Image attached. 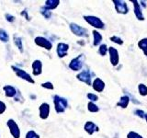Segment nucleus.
Instances as JSON below:
<instances>
[{
	"mask_svg": "<svg viewBox=\"0 0 147 138\" xmlns=\"http://www.w3.org/2000/svg\"><path fill=\"white\" fill-rule=\"evenodd\" d=\"M138 90L141 96H147V87L144 84H139L138 86Z\"/></svg>",
	"mask_w": 147,
	"mask_h": 138,
	"instance_id": "25",
	"label": "nucleus"
},
{
	"mask_svg": "<svg viewBox=\"0 0 147 138\" xmlns=\"http://www.w3.org/2000/svg\"><path fill=\"white\" fill-rule=\"evenodd\" d=\"M39 110H40V117L43 120L47 119L50 113V105L44 102L40 106Z\"/></svg>",
	"mask_w": 147,
	"mask_h": 138,
	"instance_id": "12",
	"label": "nucleus"
},
{
	"mask_svg": "<svg viewBox=\"0 0 147 138\" xmlns=\"http://www.w3.org/2000/svg\"><path fill=\"white\" fill-rule=\"evenodd\" d=\"M85 20L96 29H104V23L99 18L95 16H84Z\"/></svg>",
	"mask_w": 147,
	"mask_h": 138,
	"instance_id": "3",
	"label": "nucleus"
},
{
	"mask_svg": "<svg viewBox=\"0 0 147 138\" xmlns=\"http://www.w3.org/2000/svg\"><path fill=\"white\" fill-rule=\"evenodd\" d=\"M134 113L137 115V116H139L140 118H144L145 117V113H144V110H135Z\"/></svg>",
	"mask_w": 147,
	"mask_h": 138,
	"instance_id": "33",
	"label": "nucleus"
},
{
	"mask_svg": "<svg viewBox=\"0 0 147 138\" xmlns=\"http://www.w3.org/2000/svg\"><path fill=\"white\" fill-rule=\"evenodd\" d=\"M130 100H131V99H130V97L125 95V96L121 97V99H119V101L117 103V105L119 106V107L123 108V109H125V108L128 107L129 103H130Z\"/></svg>",
	"mask_w": 147,
	"mask_h": 138,
	"instance_id": "18",
	"label": "nucleus"
},
{
	"mask_svg": "<svg viewBox=\"0 0 147 138\" xmlns=\"http://www.w3.org/2000/svg\"><path fill=\"white\" fill-rule=\"evenodd\" d=\"M3 90L5 91V94H6L7 97H8V98H12V97H15L16 94H17V90L14 87L12 86H5L3 87Z\"/></svg>",
	"mask_w": 147,
	"mask_h": 138,
	"instance_id": "17",
	"label": "nucleus"
},
{
	"mask_svg": "<svg viewBox=\"0 0 147 138\" xmlns=\"http://www.w3.org/2000/svg\"><path fill=\"white\" fill-rule=\"evenodd\" d=\"M69 49V45L63 43H60L57 45V54L60 58H63L67 55V52Z\"/></svg>",
	"mask_w": 147,
	"mask_h": 138,
	"instance_id": "11",
	"label": "nucleus"
},
{
	"mask_svg": "<svg viewBox=\"0 0 147 138\" xmlns=\"http://www.w3.org/2000/svg\"><path fill=\"white\" fill-rule=\"evenodd\" d=\"M107 52H108L107 45H106V44H101L99 46V49H98V53H100V55L104 56V55H106V53H107Z\"/></svg>",
	"mask_w": 147,
	"mask_h": 138,
	"instance_id": "27",
	"label": "nucleus"
},
{
	"mask_svg": "<svg viewBox=\"0 0 147 138\" xmlns=\"http://www.w3.org/2000/svg\"><path fill=\"white\" fill-rule=\"evenodd\" d=\"M141 3L142 4V7H146V5H145V2H142V1Z\"/></svg>",
	"mask_w": 147,
	"mask_h": 138,
	"instance_id": "37",
	"label": "nucleus"
},
{
	"mask_svg": "<svg viewBox=\"0 0 147 138\" xmlns=\"http://www.w3.org/2000/svg\"><path fill=\"white\" fill-rule=\"evenodd\" d=\"M40 13L42 14L45 18H50L51 16H52V12H51V10H49V9L46 8L45 7H42L40 8Z\"/></svg>",
	"mask_w": 147,
	"mask_h": 138,
	"instance_id": "26",
	"label": "nucleus"
},
{
	"mask_svg": "<svg viewBox=\"0 0 147 138\" xmlns=\"http://www.w3.org/2000/svg\"><path fill=\"white\" fill-rule=\"evenodd\" d=\"M144 118H145V120H146V122H147V113H145V117H144Z\"/></svg>",
	"mask_w": 147,
	"mask_h": 138,
	"instance_id": "38",
	"label": "nucleus"
},
{
	"mask_svg": "<svg viewBox=\"0 0 147 138\" xmlns=\"http://www.w3.org/2000/svg\"><path fill=\"white\" fill-rule=\"evenodd\" d=\"M77 79L80 80L82 82L86 83V84L87 85H91V79H92V75L89 70H84L82 71L81 73H79L78 75L76 76Z\"/></svg>",
	"mask_w": 147,
	"mask_h": 138,
	"instance_id": "9",
	"label": "nucleus"
},
{
	"mask_svg": "<svg viewBox=\"0 0 147 138\" xmlns=\"http://www.w3.org/2000/svg\"><path fill=\"white\" fill-rule=\"evenodd\" d=\"M53 103H54V108L57 113H62L64 112V110H66L68 106V101L66 99L62 98L58 95H55L53 97Z\"/></svg>",
	"mask_w": 147,
	"mask_h": 138,
	"instance_id": "1",
	"label": "nucleus"
},
{
	"mask_svg": "<svg viewBox=\"0 0 147 138\" xmlns=\"http://www.w3.org/2000/svg\"><path fill=\"white\" fill-rule=\"evenodd\" d=\"M115 9L117 10L118 13L119 14H127L129 11V8L127 4L124 1H121V0H113Z\"/></svg>",
	"mask_w": 147,
	"mask_h": 138,
	"instance_id": "8",
	"label": "nucleus"
},
{
	"mask_svg": "<svg viewBox=\"0 0 147 138\" xmlns=\"http://www.w3.org/2000/svg\"><path fill=\"white\" fill-rule=\"evenodd\" d=\"M26 138H40V136L34 131H29L26 135Z\"/></svg>",
	"mask_w": 147,
	"mask_h": 138,
	"instance_id": "30",
	"label": "nucleus"
},
{
	"mask_svg": "<svg viewBox=\"0 0 147 138\" xmlns=\"http://www.w3.org/2000/svg\"><path fill=\"white\" fill-rule=\"evenodd\" d=\"M133 3V7H134V14L137 18V20H144V14H142V11L141 9V7L139 3L137 1H134V0H132L131 1Z\"/></svg>",
	"mask_w": 147,
	"mask_h": 138,
	"instance_id": "15",
	"label": "nucleus"
},
{
	"mask_svg": "<svg viewBox=\"0 0 147 138\" xmlns=\"http://www.w3.org/2000/svg\"><path fill=\"white\" fill-rule=\"evenodd\" d=\"M84 129L88 135H93L95 132H98L99 130L98 127L92 122H86L84 126Z\"/></svg>",
	"mask_w": 147,
	"mask_h": 138,
	"instance_id": "14",
	"label": "nucleus"
},
{
	"mask_svg": "<svg viewBox=\"0 0 147 138\" xmlns=\"http://www.w3.org/2000/svg\"><path fill=\"white\" fill-rule=\"evenodd\" d=\"M84 62H85V55L80 54V55H78L77 57L74 58L72 60V61L70 62V64H69V67H70L74 71H78L83 67Z\"/></svg>",
	"mask_w": 147,
	"mask_h": 138,
	"instance_id": "2",
	"label": "nucleus"
},
{
	"mask_svg": "<svg viewBox=\"0 0 147 138\" xmlns=\"http://www.w3.org/2000/svg\"><path fill=\"white\" fill-rule=\"evenodd\" d=\"M110 41H113V43H118L119 45H121L123 43V41L121 38H119V37H118V36H112V37H110Z\"/></svg>",
	"mask_w": 147,
	"mask_h": 138,
	"instance_id": "28",
	"label": "nucleus"
},
{
	"mask_svg": "<svg viewBox=\"0 0 147 138\" xmlns=\"http://www.w3.org/2000/svg\"><path fill=\"white\" fill-rule=\"evenodd\" d=\"M87 98H88V99H90L91 102H94V101L98 100V97L96 96V94H93V93H88V94H87Z\"/></svg>",
	"mask_w": 147,
	"mask_h": 138,
	"instance_id": "31",
	"label": "nucleus"
},
{
	"mask_svg": "<svg viewBox=\"0 0 147 138\" xmlns=\"http://www.w3.org/2000/svg\"><path fill=\"white\" fill-rule=\"evenodd\" d=\"M6 18L8 22H13L14 20H15V17L10 15V14H6Z\"/></svg>",
	"mask_w": 147,
	"mask_h": 138,
	"instance_id": "35",
	"label": "nucleus"
},
{
	"mask_svg": "<svg viewBox=\"0 0 147 138\" xmlns=\"http://www.w3.org/2000/svg\"><path fill=\"white\" fill-rule=\"evenodd\" d=\"M93 37H94V41H93V44L94 46H98L101 43V41H102V35H101L98 31H96V30H93Z\"/></svg>",
	"mask_w": 147,
	"mask_h": 138,
	"instance_id": "20",
	"label": "nucleus"
},
{
	"mask_svg": "<svg viewBox=\"0 0 147 138\" xmlns=\"http://www.w3.org/2000/svg\"><path fill=\"white\" fill-rule=\"evenodd\" d=\"M14 43H15L16 46L18 48L20 53H23V45H22V40L20 37H18L17 35L14 36Z\"/></svg>",
	"mask_w": 147,
	"mask_h": 138,
	"instance_id": "22",
	"label": "nucleus"
},
{
	"mask_svg": "<svg viewBox=\"0 0 147 138\" xmlns=\"http://www.w3.org/2000/svg\"><path fill=\"white\" fill-rule=\"evenodd\" d=\"M41 87H44V89H53V85L52 84L51 82H45V83H42L41 84Z\"/></svg>",
	"mask_w": 147,
	"mask_h": 138,
	"instance_id": "32",
	"label": "nucleus"
},
{
	"mask_svg": "<svg viewBox=\"0 0 147 138\" xmlns=\"http://www.w3.org/2000/svg\"><path fill=\"white\" fill-rule=\"evenodd\" d=\"M87 109H88V110L90 112H99V108L96 106L94 102H88V104H87Z\"/></svg>",
	"mask_w": 147,
	"mask_h": 138,
	"instance_id": "24",
	"label": "nucleus"
},
{
	"mask_svg": "<svg viewBox=\"0 0 147 138\" xmlns=\"http://www.w3.org/2000/svg\"><path fill=\"white\" fill-rule=\"evenodd\" d=\"M0 40H1L3 43H7L9 40V35L7 33L6 30L2 29H0Z\"/></svg>",
	"mask_w": 147,
	"mask_h": 138,
	"instance_id": "23",
	"label": "nucleus"
},
{
	"mask_svg": "<svg viewBox=\"0 0 147 138\" xmlns=\"http://www.w3.org/2000/svg\"><path fill=\"white\" fill-rule=\"evenodd\" d=\"M21 15H22V16H24V17L27 18V20H30V17L28 16V11H27V10H23V11L21 12Z\"/></svg>",
	"mask_w": 147,
	"mask_h": 138,
	"instance_id": "36",
	"label": "nucleus"
},
{
	"mask_svg": "<svg viewBox=\"0 0 147 138\" xmlns=\"http://www.w3.org/2000/svg\"><path fill=\"white\" fill-rule=\"evenodd\" d=\"M32 72L34 76H39L42 72V64L40 60H35L32 63Z\"/></svg>",
	"mask_w": 147,
	"mask_h": 138,
	"instance_id": "13",
	"label": "nucleus"
},
{
	"mask_svg": "<svg viewBox=\"0 0 147 138\" xmlns=\"http://www.w3.org/2000/svg\"><path fill=\"white\" fill-rule=\"evenodd\" d=\"M70 30H72L73 33L76 36H79V37H86L87 36V30L79 25L76 24V23H71Z\"/></svg>",
	"mask_w": 147,
	"mask_h": 138,
	"instance_id": "6",
	"label": "nucleus"
},
{
	"mask_svg": "<svg viewBox=\"0 0 147 138\" xmlns=\"http://www.w3.org/2000/svg\"><path fill=\"white\" fill-rule=\"evenodd\" d=\"M6 104H5L4 102H2V101H0V114H2L5 112V110H6Z\"/></svg>",
	"mask_w": 147,
	"mask_h": 138,
	"instance_id": "34",
	"label": "nucleus"
},
{
	"mask_svg": "<svg viewBox=\"0 0 147 138\" xmlns=\"http://www.w3.org/2000/svg\"><path fill=\"white\" fill-rule=\"evenodd\" d=\"M109 59L110 63L112 66H117L119 64V53L117 49H115L114 47H109Z\"/></svg>",
	"mask_w": 147,
	"mask_h": 138,
	"instance_id": "10",
	"label": "nucleus"
},
{
	"mask_svg": "<svg viewBox=\"0 0 147 138\" xmlns=\"http://www.w3.org/2000/svg\"><path fill=\"white\" fill-rule=\"evenodd\" d=\"M7 126L9 128V131H10V133L12 135V136L14 138H20V128H18V125L15 122V121L12 119L8 120L7 122Z\"/></svg>",
	"mask_w": 147,
	"mask_h": 138,
	"instance_id": "5",
	"label": "nucleus"
},
{
	"mask_svg": "<svg viewBox=\"0 0 147 138\" xmlns=\"http://www.w3.org/2000/svg\"><path fill=\"white\" fill-rule=\"evenodd\" d=\"M12 69H13V71L16 73V75L18 76V77H20L21 79H24V80H26V81H28V82H30V83H31V84H34L35 83V81L33 80V78H32L29 74H28L27 72H25L24 70H22V69H20V68H18V67H17V66H12L11 67Z\"/></svg>",
	"mask_w": 147,
	"mask_h": 138,
	"instance_id": "4",
	"label": "nucleus"
},
{
	"mask_svg": "<svg viewBox=\"0 0 147 138\" xmlns=\"http://www.w3.org/2000/svg\"><path fill=\"white\" fill-rule=\"evenodd\" d=\"M35 43L40 46V47H42L46 50H51L53 48V44L52 43L48 40L44 38V37H41V36H39V37H36L35 38Z\"/></svg>",
	"mask_w": 147,
	"mask_h": 138,
	"instance_id": "7",
	"label": "nucleus"
},
{
	"mask_svg": "<svg viewBox=\"0 0 147 138\" xmlns=\"http://www.w3.org/2000/svg\"><path fill=\"white\" fill-rule=\"evenodd\" d=\"M93 89L98 91V92H102L104 90V87H105V83L100 79V78H96V79L93 81Z\"/></svg>",
	"mask_w": 147,
	"mask_h": 138,
	"instance_id": "16",
	"label": "nucleus"
},
{
	"mask_svg": "<svg viewBox=\"0 0 147 138\" xmlns=\"http://www.w3.org/2000/svg\"><path fill=\"white\" fill-rule=\"evenodd\" d=\"M138 47L144 52V55L147 56V38L142 39L139 43H138Z\"/></svg>",
	"mask_w": 147,
	"mask_h": 138,
	"instance_id": "21",
	"label": "nucleus"
},
{
	"mask_svg": "<svg viewBox=\"0 0 147 138\" xmlns=\"http://www.w3.org/2000/svg\"><path fill=\"white\" fill-rule=\"evenodd\" d=\"M127 138H144V137L135 132H130L127 135Z\"/></svg>",
	"mask_w": 147,
	"mask_h": 138,
	"instance_id": "29",
	"label": "nucleus"
},
{
	"mask_svg": "<svg viewBox=\"0 0 147 138\" xmlns=\"http://www.w3.org/2000/svg\"><path fill=\"white\" fill-rule=\"evenodd\" d=\"M60 4L59 0H47L45 2V7L48 8L49 10H52V9H54L58 7V5Z\"/></svg>",
	"mask_w": 147,
	"mask_h": 138,
	"instance_id": "19",
	"label": "nucleus"
}]
</instances>
